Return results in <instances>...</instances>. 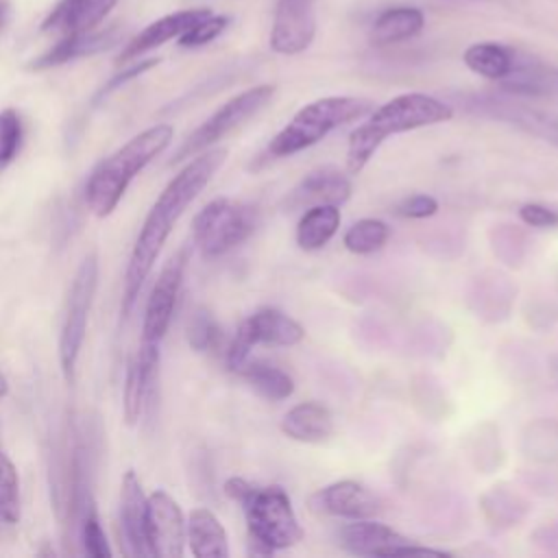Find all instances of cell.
<instances>
[{"label": "cell", "instance_id": "cell-1", "mask_svg": "<svg viewBox=\"0 0 558 558\" xmlns=\"http://www.w3.org/2000/svg\"><path fill=\"white\" fill-rule=\"evenodd\" d=\"M227 159L225 148H209L198 155L179 172L174 179L161 190L157 201L153 203L129 257L126 275H124V290H122V314L126 316L137 294L153 270V264L166 244L172 227L190 207V203L203 192V187L211 181V177L220 170Z\"/></svg>", "mask_w": 558, "mask_h": 558}, {"label": "cell", "instance_id": "cell-2", "mask_svg": "<svg viewBox=\"0 0 558 558\" xmlns=\"http://www.w3.org/2000/svg\"><path fill=\"white\" fill-rule=\"evenodd\" d=\"M453 118V109L427 94L410 92L395 96L381 107L373 109L371 116L351 131L347 144V170L360 174L371 161L375 150L390 137L405 131H414L429 124H440Z\"/></svg>", "mask_w": 558, "mask_h": 558}, {"label": "cell", "instance_id": "cell-3", "mask_svg": "<svg viewBox=\"0 0 558 558\" xmlns=\"http://www.w3.org/2000/svg\"><path fill=\"white\" fill-rule=\"evenodd\" d=\"M225 493L244 510L251 543L248 551L253 556H270L303 538V527L281 486L259 488L244 477H229L225 482Z\"/></svg>", "mask_w": 558, "mask_h": 558}, {"label": "cell", "instance_id": "cell-4", "mask_svg": "<svg viewBox=\"0 0 558 558\" xmlns=\"http://www.w3.org/2000/svg\"><path fill=\"white\" fill-rule=\"evenodd\" d=\"M172 140L170 124H155L135 137H131L124 146L105 157L89 174L85 185L87 207L98 216H109L120 198L124 196L131 181L157 157Z\"/></svg>", "mask_w": 558, "mask_h": 558}, {"label": "cell", "instance_id": "cell-5", "mask_svg": "<svg viewBox=\"0 0 558 558\" xmlns=\"http://www.w3.org/2000/svg\"><path fill=\"white\" fill-rule=\"evenodd\" d=\"M373 109L371 100L355 96H325L301 107L294 118L270 140L268 157H290L314 146L333 129L366 116Z\"/></svg>", "mask_w": 558, "mask_h": 558}, {"label": "cell", "instance_id": "cell-6", "mask_svg": "<svg viewBox=\"0 0 558 558\" xmlns=\"http://www.w3.org/2000/svg\"><path fill=\"white\" fill-rule=\"evenodd\" d=\"M98 286V257L89 253L78 264L74 279L68 290L63 323L59 333V362L68 381H74L76 362L81 355V347L87 331V318L92 310V301Z\"/></svg>", "mask_w": 558, "mask_h": 558}, {"label": "cell", "instance_id": "cell-7", "mask_svg": "<svg viewBox=\"0 0 558 558\" xmlns=\"http://www.w3.org/2000/svg\"><path fill=\"white\" fill-rule=\"evenodd\" d=\"M255 231V211L231 198L207 203L192 222L194 244L205 257H218L242 244Z\"/></svg>", "mask_w": 558, "mask_h": 558}, {"label": "cell", "instance_id": "cell-8", "mask_svg": "<svg viewBox=\"0 0 558 558\" xmlns=\"http://www.w3.org/2000/svg\"><path fill=\"white\" fill-rule=\"evenodd\" d=\"M272 96H275V85L264 83V85H255V87L229 98L222 107H218L201 126H196L183 140V144L172 155L170 163H179L187 157H194V155L207 150L218 140H222L225 135H229L231 131L242 126L246 120L257 116L272 100Z\"/></svg>", "mask_w": 558, "mask_h": 558}, {"label": "cell", "instance_id": "cell-9", "mask_svg": "<svg viewBox=\"0 0 558 558\" xmlns=\"http://www.w3.org/2000/svg\"><path fill=\"white\" fill-rule=\"evenodd\" d=\"M303 327L290 318L288 314L264 307L251 314L246 320L240 323L229 349H227V366L229 371L238 373L251 357L253 347L257 344H272V347H292L303 340Z\"/></svg>", "mask_w": 558, "mask_h": 558}, {"label": "cell", "instance_id": "cell-10", "mask_svg": "<svg viewBox=\"0 0 558 558\" xmlns=\"http://www.w3.org/2000/svg\"><path fill=\"white\" fill-rule=\"evenodd\" d=\"M187 264V248H181L177 255H172L161 272L157 275V281L150 290L146 310H144V325H142V340L146 342H159L163 340L168 325L172 320V312L177 305V296L183 283V272Z\"/></svg>", "mask_w": 558, "mask_h": 558}, {"label": "cell", "instance_id": "cell-11", "mask_svg": "<svg viewBox=\"0 0 558 558\" xmlns=\"http://www.w3.org/2000/svg\"><path fill=\"white\" fill-rule=\"evenodd\" d=\"M316 35V0H277L270 48L277 54H299Z\"/></svg>", "mask_w": 558, "mask_h": 558}, {"label": "cell", "instance_id": "cell-12", "mask_svg": "<svg viewBox=\"0 0 558 558\" xmlns=\"http://www.w3.org/2000/svg\"><path fill=\"white\" fill-rule=\"evenodd\" d=\"M307 508L316 517L336 519H371L379 512V499L353 480H340L314 490Z\"/></svg>", "mask_w": 558, "mask_h": 558}, {"label": "cell", "instance_id": "cell-13", "mask_svg": "<svg viewBox=\"0 0 558 558\" xmlns=\"http://www.w3.org/2000/svg\"><path fill=\"white\" fill-rule=\"evenodd\" d=\"M146 517L153 556L181 558L185 549V519L179 504L166 490H155L146 497Z\"/></svg>", "mask_w": 558, "mask_h": 558}, {"label": "cell", "instance_id": "cell-14", "mask_svg": "<svg viewBox=\"0 0 558 558\" xmlns=\"http://www.w3.org/2000/svg\"><path fill=\"white\" fill-rule=\"evenodd\" d=\"M338 545L353 556H371V558H395L401 556L403 547L412 541L397 530L371 521V519H351V523L342 525L336 532Z\"/></svg>", "mask_w": 558, "mask_h": 558}, {"label": "cell", "instance_id": "cell-15", "mask_svg": "<svg viewBox=\"0 0 558 558\" xmlns=\"http://www.w3.org/2000/svg\"><path fill=\"white\" fill-rule=\"evenodd\" d=\"M159 371V342L142 340L135 355L129 360L124 379V418L129 425L137 423L150 403L155 379Z\"/></svg>", "mask_w": 558, "mask_h": 558}, {"label": "cell", "instance_id": "cell-16", "mask_svg": "<svg viewBox=\"0 0 558 558\" xmlns=\"http://www.w3.org/2000/svg\"><path fill=\"white\" fill-rule=\"evenodd\" d=\"M349 196H351L349 177L333 166H323L318 170H312L299 181V185L286 196V207L294 211V209H307L314 205H342L349 201Z\"/></svg>", "mask_w": 558, "mask_h": 558}, {"label": "cell", "instance_id": "cell-17", "mask_svg": "<svg viewBox=\"0 0 558 558\" xmlns=\"http://www.w3.org/2000/svg\"><path fill=\"white\" fill-rule=\"evenodd\" d=\"M120 521L131 556H153L148 543V517L142 482L135 471H126L120 486Z\"/></svg>", "mask_w": 558, "mask_h": 558}, {"label": "cell", "instance_id": "cell-18", "mask_svg": "<svg viewBox=\"0 0 558 558\" xmlns=\"http://www.w3.org/2000/svg\"><path fill=\"white\" fill-rule=\"evenodd\" d=\"M118 0H61L44 20L41 31L59 37L94 31Z\"/></svg>", "mask_w": 558, "mask_h": 558}, {"label": "cell", "instance_id": "cell-19", "mask_svg": "<svg viewBox=\"0 0 558 558\" xmlns=\"http://www.w3.org/2000/svg\"><path fill=\"white\" fill-rule=\"evenodd\" d=\"M207 15H211L209 9H185V11H177L155 20L124 46V50L118 54V63H126L174 37H181L187 28H192L196 22H201Z\"/></svg>", "mask_w": 558, "mask_h": 558}, {"label": "cell", "instance_id": "cell-20", "mask_svg": "<svg viewBox=\"0 0 558 558\" xmlns=\"http://www.w3.org/2000/svg\"><path fill=\"white\" fill-rule=\"evenodd\" d=\"M118 39V28H107V31H87V33H76V35H65L61 37L59 44H54L48 52L37 57L31 63V70H48L68 61H74L78 57L96 54L109 46H113Z\"/></svg>", "mask_w": 558, "mask_h": 558}, {"label": "cell", "instance_id": "cell-21", "mask_svg": "<svg viewBox=\"0 0 558 558\" xmlns=\"http://www.w3.org/2000/svg\"><path fill=\"white\" fill-rule=\"evenodd\" d=\"M185 541L196 558H227L229 538L218 517L207 508H194L185 523Z\"/></svg>", "mask_w": 558, "mask_h": 558}, {"label": "cell", "instance_id": "cell-22", "mask_svg": "<svg viewBox=\"0 0 558 558\" xmlns=\"http://www.w3.org/2000/svg\"><path fill=\"white\" fill-rule=\"evenodd\" d=\"M281 432L299 442H323L333 434V416L325 405L305 401L283 414Z\"/></svg>", "mask_w": 558, "mask_h": 558}, {"label": "cell", "instance_id": "cell-23", "mask_svg": "<svg viewBox=\"0 0 558 558\" xmlns=\"http://www.w3.org/2000/svg\"><path fill=\"white\" fill-rule=\"evenodd\" d=\"M425 26V15L416 7H390L384 9L368 33L373 46H390L418 35Z\"/></svg>", "mask_w": 558, "mask_h": 558}, {"label": "cell", "instance_id": "cell-24", "mask_svg": "<svg viewBox=\"0 0 558 558\" xmlns=\"http://www.w3.org/2000/svg\"><path fill=\"white\" fill-rule=\"evenodd\" d=\"M340 227L338 205H314L307 207L296 225V244L303 251L323 248Z\"/></svg>", "mask_w": 558, "mask_h": 558}, {"label": "cell", "instance_id": "cell-25", "mask_svg": "<svg viewBox=\"0 0 558 558\" xmlns=\"http://www.w3.org/2000/svg\"><path fill=\"white\" fill-rule=\"evenodd\" d=\"M464 65L490 81H499L512 74L514 70V54L510 48L497 44V41H477L471 44L464 54Z\"/></svg>", "mask_w": 558, "mask_h": 558}, {"label": "cell", "instance_id": "cell-26", "mask_svg": "<svg viewBox=\"0 0 558 558\" xmlns=\"http://www.w3.org/2000/svg\"><path fill=\"white\" fill-rule=\"evenodd\" d=\"M238 373L251 384V388L259 397H264L268 401H281V399H288L294 392L292 377L275 364L251 362L248 360Z\"/></svg>", "mask_w": 558, "mask_h": 558}, {"label": "cell", "instance_id": "cell-27", "mask_svg": "<svg viewBox=\"0 0 558 558\" xmlns=\"http://www.w3.org/2000/svg\"><path fill=\"white\" fill-rule=\"evenodd\" d=\"M390 238V227L379 220V218H362L357 222H353L344 238H342V244L351 251V253H357V255H368V253H375L379 251Z\"/></svg>", "mask_w": 558, "mask_h": 558}, {"label": "cell", "instance_id": "cell-28", "mask_svg": "<svg viewBox=\"0 0 558 558\" xmlns=\"http://www.w3.org/2000/svg\"><path fill=\"white\" fill-rule=\"evenodd\" d=\"M20 519V480L13 462L0 451V534Z\"/></svg>", "mask_w": 558, "mask_h": 558}, {"label": "cell", "instance_id": "cell-29", "mask_svg": "<svg viewBox=\"0 0 558 558\" xmlns=\"http://www.w3.org/2000/svg\"><path fill=\"white\" fill-rule=\"evenodd\" d=\"M185 336H187V342L194 351H198V353L214 351L220 342V325L216 323L211 312L196 310L187 320Z\"/></svg>", "mask_w": 558, "mask_h": 558}, {"label": "cell", "instance_id": "cell-30", "mask_svg": "<svg viewBox=\"0 0 558 558\" xmlns=\"http://www.w3.org/2000/svg\"><path fill=\"white\" fill-rule=\"evenodd\" d=\"M227 24H229L227 15H207L179 37V46H183V48L205 46V44L214 41L227 28Z\"/></svg>", "mask_w": 558, "mask_h": 558}, {"label": "cell", "instance_id": "cell-31", "mask_svg": "<svg viewBox=\"0 0 558 558\" xmlns=\"http://www.w3.org/2000/svg\"><path fill=\"white\" fill-rule=\"evenodd\" d=\"M484 499L499 504V510L495 508V510L486 512L488 519L495 521L497 525H512V523H517L525 514V504L517 495L506 493V490H501L497 486H495V490L484 495Z\"/></svg>", "mask_w": 558, "mask_h": 558}, {"label": "cell", "instance_id": "cell-32", "mask_svg": "<svg viewBox=\"0 0 558 558\" xmlns=\"http://www.w3.org/2000/svg\"><path fill=\"white\" fill-rule=\"evenodd\" d=\"M22 140V122L15 109H2L0 111V166L9 163Z\"/></svg>", "mask_w": 558, "mask_h": 558}, {"label": "cell", "instance_id": "cell-33", "mask_svg": "<svg viewBox=\"0 0 558 558\" xmlns=\"http://www.w3.org/2000/svg\"><path fill=\"white\" fill-rule=\"evenodd\" d=\"M81 538H83V547L89 556L94 558H109L111 556V547L107 543L105 530L96 517L94 510H89L81 523Z\"/></svg>", "mask_w": 558, "mask_h": 558}, {"label": "cell", "instance_id": "cell-34", "mask_svg": "<svg viewBox=\"0 0 558 558\" xmlns=\"http://www.w3.org/2000/svg\"><path fill=\"white\" fill-rule=\"evenodd\" d=\"M438 211V201L429 194H412L408 198H403L399 205H397V214L403 216V218H414V220H421V218H429Z\"/></svg>", "mask_w": 558, "mask_h": 558}, {"label": "cell", "instance_id": "cell-35", "mask_svg": "<svg viewBox=\"0 0 558 558\" xmlns=\"http://www.w3.org/2000/svg\"><path fill=\"white\" fill-rule=\"evenodd\" d=\"M519 218L527 225V227H536V229H547V227H558V211L549 209L541 203H525L519 209Z\"/></svg>", "mask_w": 558, "mask_h": 558}, {"label": "cell", "instance_id": "cell-36", "mask_svg": "<svg viewBox=\"0 0 558 558\" xmlns=\"http://www.w3.org/2000/svg\"><path fill=\"white\" fill-rule=\"evenodd\" d=\"M159 61L157 59H146V61H140V63H135V65H131V68H126V70H122L120 74H116L100 92H98V98L96 100H100V98H107L111 92H116L118 87H122L124 83H129L131 78H135V76H140V74H144L146 70H150V68H155Z\"/></svg>", "mask_w": 558, "mask_h": 558}, {"label": "cell", "instance_id": "cell-37", "mask_svg": "<svg viewBox=\"0 0 558 558\" xmlns=\"http://www.w3.org/2000/svg\"><path fill=\"white\" fill-rule=\"evenodd\" d=\"M9 11H11L9 0H0V28L7 24V20H9Z\"/></svg>", "mask_w": 558, "mask_h": 558}, {"label": "cell", "instance_id": "cell-38", "mask_svg": "<svg viewBox=\"0 0 558 558\" xmlns=\"http://www.w3.org/2000/svg\"><path fill=\"white\" fill-rule=\"evenodd\" d=\"M7 388H9V386H7V379H4V375L0 373V399L7 395Z\"/></svg>", "mask_w": 558, "mask_h": 558}]
</instances>
